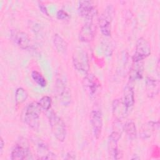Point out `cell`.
<instances>
[{
    "label": "cell",
    "mask_w": 160,
    "mask_h": 160,
    "mask_svg": "<svg viewBox=\"0 0 160 160\" xmlns=\"http://www.w3.org/2000/svg\"><path fill=\"white\" fill-rule=\"evenodd\" d=\"M121 138V133L119 131H114L109 136L108 141V151L109 156L112 159H118L119 151L118 148V142Z\"/></svg>",
    "instance_id": "11"
},
{
    "label": "cell",
    "mask_w": 160,
    "mask_h": 160,
    "mask_svg": "<svg viewBox=\"0 0 160 160\" xmlns=\"http://www.w3.org/2000/svg\"><path fill=\"white\" fill-rule=\"evenodd\" d=\"M78 11L80 16L88 20L91 21L96 14L94 5L90 1H81L79 2Z\"/></svg>",
    "instance_id": "9"
},
{
    "label": "cell",
    "mask_w": 160,
    "mask_h": 160,
    "mask_svg": "<svg viewBox=\"0 0 160 160\" xmlns=\"http://www.w3.org/2000/svg\"><path fill=\"white\" fill-rule=\"evenodd\" d=\"M31 77L32 79L41 87H46L47 82L46 79L44 78V76L38 71H33L31 72Z\"/></svg>",
    "instance_id": "23"
},
{
    "label": "cell",
    "mask_w": 160,
    "mask_h": 160,
    "mask_svg": "<svg viewBox=\"0 0 160 160\" xmlns=\"http://www.w3.org/2000/svg\"><path fill=\"white\" fill-rule=\"evenodd\" d=\"M13 41L22 49H27L30 47L31 39L27 33L21 31H13L11 33Z\"/></svg>",
    "instance_id": "10"
},
{
    "label": "cell",
    "mask_w": 160,
    "mask_h": 160,
    "mask_svg": "<svg viewBox=\"0 0 160 160\" xmlns=\"http://www.w3.org/2000/svg\"><path fill=\"white\" fill-rule=\"evenodd\" d=\"M53 44L57 51L60 54H64L66 52L68 43L59 34H56L53 37Z\"/></svg>",
    "instance_id": "19"
},
{
    "label": "cell",
    "mask_w": 160,
    "mask_h": 160,
    "mask_svg": "<svg viewBox=\"0 0 160 160\" xmlns=\"http://www.w3.org/2000/svg\"><path fill=\"white\" fill-rule=\"evenodd\" d=\"M91 123L94 137L96 139H99L102 128V117L99 110L94 109L91 112Z\"/></svg>",
    "instance_id": "8"
},
{
    "label": "cell",
    "mask_w": 160,
    "mask_h": 160,
    "mask_svg": "<svg viewBox=\"0 0 160 160\" xmlns=\"http://www.w3.org/2000/svg\"><path fill=\"white\" fill-rule=\"evenodd\" d=\"M39 9L41 10V11L43 14H46V16H49V14H48L47 8H46V7L43 4H42L41 2L39 3Z\"/></svg>",
    "instance_id": "26"
},
{
    "label": "cell",
    "mask_w": 160,
    "mask_h": 160,
    "mask_svg": "<svg viewBox=\"0 0 160 160\" xmlns=\"http://www.w3.org/2000/svg\"><path fill=\"white\" fill-rule=\"evenodd\" d=\"M38 102L41 109L44 111H49L51 106L52 100L51 97L48 96H44L42 97Z\"/></svg>",
    "instance_id": "24"
},
{
    "label": "cell",
    "mask_w": 160,
    "mask_h": 160,
    "mask_svg": "<svg viewBox=\"0 0 160 160\" xmlns=\"http://www.w3.org/2000/svg\"><path fill=\"white\" fill-rule=\"evenodd\" d=\"M49 123L51 131L54 137L60 142H63L66 137V128L62 119L53 111H49L48 113Z\"/></svg>",
    "instance_id": "2"
},
{
    "label": "cell",
    "mask_w": 160,
    "mask_h": 160,
    "mask_svg": "<svg viewBox=\"0 0 160 160\" xmlns=\"http://www.w3.org/2000/svg\"><path fill=\"white\" fill-rule=\"evenodd\" d=\"M41 108L38 102L28 104L22 112V120L29 128L36 130L39 126Z\"/></svg>",
    "instance_id": "1"
},
{
    "label": "cell",
    "mask_w": 160,
    "mask_h": 160,
    "mask_svg": "<svg viewBox=\"0 0 160 160\" xmlns=\"http://www.w3.org/2000/svg\"><path fill=\"white\" fill-rule=\"evenodd\" d=\"M128 108L124 104L122 99H115L112 103V114L117 121H120L125 118Z\"/></svg>",
    "instance_id": "13"
},
{
    "label": "cell",
    "mask_w": 160,
    "mask_h": 160,
    "mask_svg": "<svg viewBox=\"0 0 160 160\" xmlns=\"http://www.w3.org/2000/svg\"><path fill=\"white\" fill-rule=\"evenodd\" d=\"M151 49L149 42L144 38L138 39L136 44L135 52L132 56V61H143L151 54Z\"/></svg>",
    "instance_id": "6"
},
{
    "label": "cell",
    "mask_w": 160,
    "mask_h": 160,
    "mask_svg": "<svg viewBox=\"0 0 160 160\" xmlns=\"http://www.w3.org/2000/svg\"><path fill=\"white\" fill-rule=\"evenodd\" d=\"M69 17V14L62 9H60L57 12V18L59 19H66Z\"/></svg>",
    "instance_id": "25"
},
{
    "label": "cell",
    "mask_w": 160,
    "mask_h": 160,
    "mask_svg": "<svg viewBox=\"0 0 160 160\" xmlns=\"http://www.w3.org/2000/svg\"><path fill=\"white\" fill-rule=\"evenodd\" d=\"M56 91L61 104L63 106L69 105L71 101L70 91L66 83L60 78L56 81Z\"/></svg>",
    "instance_id": "7"
},
{
    "label": "cell",
    "mask_w": 160,
    "mask_h": 160,
    "mask_svg": "<svg viewBox=\"0 0 160 160\" xmlns=\"http://www.w3.org/2000/svg\"><path fill=\"white\" fill-rule=\"evenodd\" d=\"M4 146V142L2 139V138H1V143H0V154H2V151H3V148Z\"/></svg>",
    "instance_id": "28"
},
{
    "label": "cell",
    "mask_w": 160,
    "mask_h": 160,
    "mask_svg": "<svg viewBox=\"0 0 160 160\" xmlns=\"http://www.w3.org/2000/svg\"><path fill=\"white\" fill-rule=\"evenodd\" d=\"M144 71L143 61H134L129 71V80L133 81L142 78Z\"/></svg>",
    "instance_id": "15"
},
{
    "label": "cell",
    "mask_w": 160,
    "mask_h": 160,
    "mask_svg": "<svg viewBox=\"0 0 160 160\" xmlns=\"http://www.w3.org/2000/svg\"><path fill=\"white\" fill-rule=\"evenodd\" d=\"M123 129L125 131L128 137L131 139H134L136 136V128L135 123L130 120L127 121L124 125Z\"/></svg>",
    "instance_id": "21"
},
{
    "label": "cell",
    "mask_w": 160,
    "mask_h": 160,
    "mask_svg": "<svg viewBox=\"0 0 160 160\" xmlns=\"http://www.w3.org/2000/svg\"><path fill=\"white\" fill-rule=\"evenodd\" d=\"M112 12V8L111 6H108L99 18V25L100 30L102 34L106 36H109L111 35Z\"/></svg>",
    "instance_id": "5"
},
{
    "label": "cell",
    "mask_w": 160,
    "mask_h": 160,
    "mask_svg": "<svg viewBox=\"0 0 160 160\" xmlns=\"http://www.w3.org/2000/svg\"><path fill=\"white\" fill-rule=\"evenodd\" d=\"M72 63L74 68L80 73L88 74L89 70V62L87 52L81 48L74 49L72 54Z\"/></svg>",
    "instance_id": "3"
},
{
    "label": "cell",
    "mask_w": 160,
    "mask_h": 160,
    "mask_svg": "<svg viewBox=\"0 0 160 160\" xmlns=\"http://www.w3.org/2000/svg\"><path fill=\"white\" fill-rule=\"evenodd\" d=\"M28 97L27 91L22 88H18L15 92V101L17 105L24 102Z\"/></svg>",
    "instance_id": "22"
},
{
    "label": "cell",
    "mask_w": 160,
    "mask_h": 160,
    "mask_svg": "<svg viewBox=\"0 0 160 160\" xmlns=\"http://www.w3.org/2000/svg\"><path fill=\"white\" fill-rule=\"evenodd\" d=\"M85 90L91 95L94 96L99 86L98 79L93 74H86L83 80Z\"/></svg>",
    "instance_id": "12"
},
{
    "label": "cell",
    "mask_w": 160,
    "mask_h": 160,
    "mask_svg": "<svg viewBox=\"0 0 160 160\" xmlns=\"http://www.w3.org/2000/svg\"><path fill=\"white\" fill-rule=\"evenodd\" d=\"M160 84L159 80L152 78H148L146 81V91L150 98H155L159 92Z\"/></svg>",
    "instance_id": "16"
},
{
    "label": "cell",
    "mask_w": 160,
    "mask_h": 160,
    "mask_svg": "<svg viewBox=\"0 0 160 160\" xmlns=\"http://www.w3.org/2000/svg\"><path fill=\"white\" fill-rule=\"evenodd\" d=\"M122 101L126 106L129 108L132 107L134 103V92L131 85H126L123 91Z\"/></svg>",
    "instance_id": "18"
},
{
    "label": "cell",
    "mask_w": 160,
    "mask_h": 160,
    "mask_svg": "<svg viewBox=\"0 0 160 160\" xmlns=\"http://www.w3.org/2000/svg\"><path fill=\"white\" fill-rule=\"evenodd\" d=\"M94 36V30L91 21L87 22L81 28L79 36V39L85 42H90L93 39Z\"/></svg>",
    "instance_id": "14"
},
{
    "label": "cell",
    "mask_w": 160,
    "mask_h": 160,
    "mask_svg": "<svg viewBox=\"0 0 160 160\" xmlns=\"http://www.w3.org/2000/svg\"><path fill=\"white\" fill-rule=\"evenodd\" d=\"M11 159L12 160L33 159L29 146L26 141H20L14 146L11 153Z\"/></svg>",
    "instance_id": "4"
},
{
    "label": "cell",
    "mask_w": 160,
    "mask_h": 160,
    "mask_svg": "<svg viewBox=\"0 0 160 160\" xmlns=\"http://www.w3.org/2000/svg\"><path fill=\"white\" fill-rule=\"evenodd\" d=\"M76 157H75V155L74 154H73L72 152H68L67 154H66V157L65 158V159H75Z\"/></svg>",
    "instance_id": "27"
},
{
    "label": "cell",
    "mask_w": 160,
    "mask_h": 160,
    "mask_svg": "<svg viewBox=\"0 0 160 160\" xmlns=\"http://www.w3.org/2000/svg\"><path fill=\"white\" fill-rule=\"evenodd\" d=\"M37 153L38 159H54L56 158V154L51 152L43 142H39L38 144Z\"/></svg>",
    "instance_id": "17"
},
{
    "label": "cell",
    "mask_w": 160,
    "mask_h": 160,
    "mask_svg": "<svg viewBox=\"0 0 160 160\" xmlns=\"http://www.w3.org/2000/svg\"><path fill=\"white\" fill-rule=\"evenodd\" d=\"M156 123L157 122L151 121L144 124L141 130V136L143 138H149L152 132L156 129V127L158 126V123L157 125Z\"/></svg>",
    "instance_id": "20"
}]
</instances>
